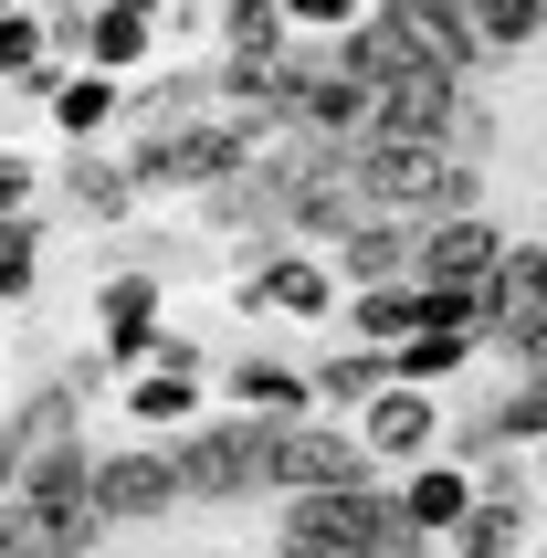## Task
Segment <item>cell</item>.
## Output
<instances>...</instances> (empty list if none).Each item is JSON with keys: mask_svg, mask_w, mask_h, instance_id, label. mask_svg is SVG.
I'll return each mask as SVG.
<instances>
[{"mask_svg": "<svg viewBox=\"0 0 547 558\" xmlns=\"http://www.w3.org/2000/svg\"><path fill=\"white\" fill-rule=\"evenodd\" d=\"M11 496H22V442L0 433V506H11Z\"/></svg>", "mask_w": 547, "mask_h": 558, "instance_id": "cell-22", "label": "cell"}, {"mask_svg": "<svg viewBox=\"0 0 547 558\" xmlns=\"http://www.w3.org/2000/svg\"><path fill=\"white\" fill-rule=\"evenodd\" d=\"M53 53L85 63V74H117V85H137L169 43H158L148 11H126V0H95V11H53Z\"/></svg>", "mask_w": 547, "mask_h": 558, "instance_id": "cell-5", "label": "cell"}, {"mask_svg": "<svg viewBox=\"0 0 547 558\" xmlns=\"http://www.w3.org/2000/svg\"><path fill=\"white\" fill-rule=\"evenodd\" d=\"M85 338L106 348V369H148L158 359V338H169V275H148V264H117V275H95L85 284Z\"/></svg>", "mask_w": 547, "mask_h": 558, "instance_id": "cell-3", "label": "cell"}, {"mask_svg": "<svg viewBox=\"0 0 547 558\" xmlns=\"http://www.w3.org/2000/svg\"><path fill=\"white\" fill-rule=\"evenodd\" d=\"M126 117H137V85H117V74H63L53 106H42V137H63V148H117Z\"/></svg>", "mask_w": 547, "mask_h": 558, "instance_id": "cell-8", "label": "cell"}, {"mask_svg": "<svg viewBox=\"0 0 547 558\" xmlns=\"http://www.w3.org/2000/svg\"><path fill=\"white\" fill-rule=\"evenodd\" d=\"M53 201H63L74 221H85V232H117V221L137 211L148 190H137V169H126V158H106V148H63V169H53Z\"/></svg>", "mask_w": 547, "mask_h": 558, "instance_id": "cell-12", "label": "cell"}, {"mask_svg": "<svg viewBox=\"0 0 547 558\" xmlns=\"http://www.w3.org/2000/svg\"><path fill=\"white\" fill-rule=\"evenodd\" d=\"M390 496H400V517H411V537H442L474 517V496H485V474L463 464V453H431V464H411V474H390Z\"/></svg>", "mask_w": 547, "mask_h": 558, "instance_id": "cell-10", "label": "cell"}, {"mask_svg": "<svg viewBox=\"0 0 547 558\" xmlns=\"http://www.w3.org/2000/svg\"><path fill=\"white\" fill-rule=\"evenodd\" d=\"M495 369L516 379V369H547V306L526 316V327H506V338H495Z\"/></svg>", "mask_w": 547, "mask_h": 558, "instance_id": "cell-21", "label": "cell"}, {"mask_svg": "<svg viewBox=\"0 0 547 558\" xmlns=\"http://www.w3.org/2000/svg\"><path fill=\"white\" fill-rule=\"evenodd\" d=\"M53 221H63V211H22V221H0V306H11V316L42 295V243H53Z\"/></svg>", "mask_w": 547, "mask_h": 558, "instance_id": "cell-17", "label": "cell"}, {"mask_svg": "<svg viewBox=\"0 0 547 558\" xmlns=\"http://www.w3.org/2000/svg\"><path fill=\"white\" fill-rule=\"evenodd\" d=\"M358 442H368V464L379 474H411V464H431L442 442H453V411H442V390H379V401L358 411Z\"/></svg>", "mask_w": 547, "mask_h": 558, "instance_id": "cell-6", "label": "cell"}, {"mask_svg": "<svg viewBox=\"0 0 547 558\" xmlns=\"http://www.w3.org/2000/svg\"><path fill=\"white\" fill-rule=\"evenodd\" d=\"M474 32H485V53H526L547 32V0H474Z\"/></svg>", "mask_w": 547, "mask_h": 558, "instance_id": "cell-19", "label": "cell"}, {"mask_svg": "<svg viewBox=\"0 0 547 558\" xmlns=\"http://www.w3.org/2000/svg\"><path fill=\"white\" fill-rule=\"evenodd\" d=\"M337 338H358V348H411V338H422V275H400V284H358Z\"/></svg>", "mask_w": 547, "mask_h": 558, "instance_id": "cell-15", "label": "cell"}, {"mask_svg": "<svg viewBox=\"0 0 547 558\" xmlns=\"http://www.w3.org/2000/svg\"><path fill=\"white\" fill-rule=\"evenodd\" d=\"M232 306L243 316H274V327H348V275H337L316 243H274L253 253V275H232Z\"/></svg>", "mask_w": 547, "mask_h": 558, "instance_id": "cell-2", "label": "cell"}, {"mask_svg": "<svg viewBox=\"0 0 547 558\" xmlns=\"http://www.w3.org/2000/svg\"><path fill=\"white\" fill-rule=\"evenodd\" d=\"M211 390H221V411H243V422H316V369H305V359H274V348H232Z\"/></svg>", "mask_w": 547, "mask_h": 558, "instance_id": "cell-7", "label": "cell"}, {"mask_svg": "<svg viewBox=\"0 0 547 558\" xmlns=\"http://www.w3.org/2000/svg\"><path fill=\"white\" fill-rule=\"evenodd\" d=\"M85 496H95V517H106V527H148V517L190 506V496H180V464H169V442H137V433H126L117 453H95V464H85Z\"/></svg>", "mask_w": 547, "mask_h": 558, "instance_id": "cell-4", "label": "cell"}, {"mask_svg": "<svg viewBox=\"0 0 547 558\" xmlns=\"http://www.w3.org/2000/svg\"><path fill=\"white\" fill-rule=\"evenodd\" d=\"M11 327H22V316H11V306H0V348H11Z\"/></svg>", "mask_w": 547, "mask_h": 558, "instance_id": "cell-25", "label": "cell"}, {"mask_svg": "<svg viewBox=\"0 0 547 558\" xmlns=\"http://www.w3.org/2000/svg\"><path fill=\"white\" fill-rule=\"evenodd\" d=\"M526 485H537V496H547V442H526Z\"/></svg>", "mask_w": 547, "mask_h": 558, "instance_id": "cell-23", "label": "cell"}, {"mask_svg": "<svg viewBox=\"0 0 547 558\" xmlns=\"http://www.w3.org/2000/svg\"><path fill=\"white\" fill-rule=\"evenodd\" d=\"M485 359H495L485 338H411V348H390L400 390H463V379L485 369Z\"/></svg>", "mask_w": 547, "mask_h": 558, "instance_id": "cell-16", "label": "cell"}, {"mask_svg": "<svg viewBox=\"0 0 547 558\" xmlns=\"http://www.w3.org/2000/svg\"><path fill=\"white\" fill-rule=\"evenodd\" d=\"M42 11H95V0H42Z\"/></svg>", "mask_w": 547, "mask_h": 558, "instance_id": "cell-26", "label": "cell"}, {"mask_svg": "<svg viewBox=\"0 0 547 558\" xmlns=\"http://www.w3.org/2000/svg\"><path fill=\"white\" fill-rule=\"evenodd\" d=\"M506 211H453V221H422V284H485L506 264Z\"/></svg>", "mask_w": 547, "mask_h": 558, "instance_id": "cell-11", "label": "cell"}, {"mask_svg": "<svg viewBox=\"0 0 547 558\" xmlns=\"http://www.w3.org/2000/svg\"><path fill=\"white\" fill-rule=\"evenodd\" d=\"M11 11H42V0H0V22H11Z\"/></svg>", "mask_w": 547, "mask_h": 558, "instance_id": "cell-24", "label": "cell"}, {"mask_svg": "<svg viewBox=\"0 0 547 558\" xmlns=\"http://www.w3.org/2000/svg\"><path fill=\"white\" fill-rule=\"evenodd\" d=\"M537 306H547V243H526V232H516V243H506V264L485 275V348L506 338V327H526Z\"/></svg>", "mask_w": 547, "mask_h": 558, "instance_id": "cell-14", "label": "cell"}, {"mask_svg": "<svg viewBox=\"0 0 547 558\" xmlns=\"http://www.w3.org/2000/svg\"><path fill=\"white\" fill-rule=\"evenodd\" d=\"M22 211H53V158L32 137H0V221H22Z\"/></svg>", "mask_w": 547, "mask_h": 558, "instance_id": "cell-18", "label": "cell"}, {"mask_svg": "<svg viewBox=\"0 0 547 558\" xmlns=\"http://www.w3.org/2000/svg\"><path fill=\"white\" fill-rule=\"evenodd\" d=\"M390 485H348V496H284L274 517V558H422Z\"/></svg>", "mask_w": 547, "mask_h": 558, "instance_id": "cell-1", "label": "cell"}, {"mask_svg": "<svg viewBox=\"0 0 547 558\" xmlns=\"http://www.w3.org/2000/svg\"><path fill=\"white\" fill-rule=\"evenodd\" d=\"M368 11H379V0H284V32H295V43H348Z\"/></svg>", "mask_w": 547, "mask_h": 558, "instance_id": "cell-20", "label": "cell"}, {"mask_svg": "<svg viewBox=\"0 0 547 558\" xmlns=\"http://www.w3.org/2000/svg\"><path fill=\"white\" fill-rule=\"evenodd\" d=\"M305 369H316V411H337V422H358V411L400 379V369H390V348H358V338H327Z\"/></svg>", "mask_w": 547, "mask_h": 558, "instance_id": "cell-13", "label": "cell"}, {"mask_svg": "<svg viewBox=\"0 0 547 558\" xmlns=\"http://www.w3.org/2000/svg\"><path fill=\"white\" fill-rule=\"evenodd\" d=\"M327 264L348 275V295H358V284H400V275H422V221L411 211H368V221H348L327 243Z\"/></svg>", "mask_w": 547, "mask_h": 558, "instance_id": "cell-9", "label": "cell"}]
</instances>
